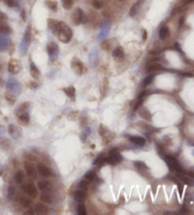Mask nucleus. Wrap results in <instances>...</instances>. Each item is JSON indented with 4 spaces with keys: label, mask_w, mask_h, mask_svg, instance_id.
I'll list each match as a JSON object with an SVG mask.
<instances>
[{
    "label": "nucleus",
    "mask_w": 194,
    "mask_h": 215,
    "mask_svg": "<svg viewBox=\"0 0 194 215\" xmlns=\"http://www.w3.org/2000/svg\"><path fill=\"white\" fill-rule=\"evenodd\" d=\"M47 22L49 30L58 37V39L62 43L67 44L71 41L73 32L66 23L54 19H48Z\"/></svg>",
    "instance_id": "nucleus-1"
},
{
    "label": "nucleus",
    "mask_w": 194,
    "mask_h": 215,
    "mask_svg": "<svg viewBox=\"0 0 194 215\" xmlns=\"http://www.w3.org/2000/svg\"><path fill=\"white\" fill-rule=\"evenodd\" d=\"M30 40H31V27H30V25L29 24L27 29H26L25 33H24L23 39H22V41L20 43V52H21V54L23 56L27 54L28 48L30 47Z\"/></svg>",
    "instance_id": "nucleus-2"
},
{
    "label": "nucleus",
    "mask_w": 194,
    "mask_h": 215,
    "mask_svg": "<svg viewBox=\"0 0 194 215\" xmlns=\"http://www.w3.org/2000/svg\"><path fill=\"white\" fill-rule=\"evenodd\" d=\"M71 21L75 26H79L81 24L87 23V17L81 8H77L71 14Z\"/></svg>",
    "instance_id": "nucleus-3"
},
{
    "label": "nucleus",
    "mask_w": 194,
    "mask_h": 215,
    "mask_svg": "<svg viewBox=\"0 0 194 215\" xmlns=\"http://www.w3.org/2000/svg\"><path fill=\"white\" fill-rule=\"evenodd\" d=\"M110 30H111V23L107 20L103 21L101 23V26H100V30L99 32V35H98V41L102 43L104 42L107 37L109 35V32H110Z\"/></svg>",
    "instance_id": "nucleus-4"
},
{
    "label": "nucleus",
    "mask_w": 194,
    "mask_h": 215,
    "mask_svg": "<svg viewBox=\"0 0 194 215\" xmlns=\"http://www.w3.org/2000/svg\"><path fill=\"white\" fill-rule=\"evenodd\" d=\"M46 50H47V54L49 57L50 62H55L56 59L58 58L59 55V47L56 43L54 42H50L46 46Z\"/></svg>",
    "instance_id": "nucleus-5"
},
{
    "label": "nucleus",
    "mask_w": 194,
    "mask_h": 215,
    "mask_svg": "<svg viewBox=\"0 0 194 215\" xmlns=\"http://www.w3.org/2000/svg\"><path fill=\"white\" fill-rule=\"evenodd\" d=\"M164 160L166 161V163L168 164V166L170 167V169L172 171H176V172H183V169L182 167L180 166L179 162L177 161L176 158H174L173 156H166L164 157Z\"/></svg>",
    "instance_id": "nucleus-6"
},
{
    "label": "nucleus",
    "mask_w": 194,
    "mask_h": 215,
    "mask_svg": "<svg viewBox=\"0 0 194 215\" xmlns=\"http://www.w3.org/2000/svg\"><path fill=\"white\" fill-rule=\"evenodd\" d=\"M99 59V49L98 47H93L89 52V64L92 67H95Z\"/></svg>",
    "instance_id": "nucleus-7"
},
{
    "label": "nucleus",
    "mask_w": 194,
    "mask_h": 215,
    "mask_svg": "<svg viewBox=\"0 0 194 215\" xmlns=\"http://www.w3.org/2000/svg\"><path fill=\"white\" fill-rule=\"evenodd\" d=\"M122 160V156L116 149H113L110 151L109 156L106 158V162H109L110 164H115L118 162H120Z\"/></svg>",
    "instance_id": "nucleus-8"
},
{
    "label": "nucleus",
    "mask_w": 194,
    "mask_h": 215,
    "mask_svg": "<svg viewBox=\"0 0 194 215\" xmlns=\"http://www.w3.org/2000/svg\"><path fill=\"white\" fill-rule=\"evenodd\" d=\"M71 67L72 69L78 74V75H82L83 73V64L77 58H73L71 61Z\"/></svg>",
    "instance_id": "nucleus-9"
},
{
    "label": "nucleus",
    "mask_w": 194,
    "mask_h": 215,
    "mask_svg": "<svg viewBox=\"0 0 194 215\" xmlns=\"http://www.w3.org/2000/svg\"><path fill=\"white\" fill-rule=\"evenodd\" d=\"M23 189L29 196L35 198L37 196V189L32 183H27L23 186Z\"/></svg>",
    "instance_id": "nucleus-10"
},
{
    "label": "nucleus",
    "mask_w": 194,
    "mask_h": 215,
    "mask_svg": "<svg viewBox=\"0 0 194 215\" xmlns=\"http://www.w3.org/2000/svg\"><path fill=\"white\" fill-rule=\"evenodd\" d=\"M21 68V65L19 61H17L16 59H10L9 62V65H8V69L10 73L14 74L17 73Z\"/></svg>",
    "instance_id": "nucleus-11"
},
{
    "label": "nucleus",
    "mask_w": 194,
    "mask_h": 215,
    "mask_svg": "<svg viewBox=\"0 0 194 215\" xmlns=\"http://www.w3.org/2000/svg\"><path fill=\"white\" fill-rule=\"evenodd\" d=\"M37 171L42 176H44V177H49V176L52 175V172H51V170L48 167H46V165H44V164H38Z\"/></svg>",
    "instance_id": "nucleus-12"
},
{
    "label": "nucleus",
    "mask_w": 194,
    "mask_h": 215,
    "mask_svg": "<svg viewBox=\"0 0 194 215\" xmlns=\"http://www.w3.org/2000/svg\"><path fill=\"white\" fill-rule=\"evenodd\" d=\"M8 87L10 88L11 91H14L16 94H19L20 91H21V85L14 79H9V81H8Z\"/></svg>",
    "instance_id": "nucleus-13"
},
{
    "label": "nucleus",
    "mask_w": 194,
    "mask_h": 215,
    "mask_svg": "<svg viewBox=\"0 0 194 215\" xmlns=\"http://www.w3.org/2000/svg\"><path fill=\"white\" fill-rule=\"evenodd\" d=\"M25 169H26V172H27V175L29 176V177L36 178V176H37L36 168L32 163H26Z\"/></svg>",
    "instance_id": "nucleus-14"
},
{
    "label": "nucleus",
    "mask_w": 194,
    "mask_h": 215,
    "mask_svg": "<svg viewBox=\"0 0 194 215\" xmlns=\"http://www.w3.org/2000/svg\"><path fill=\"white\" fill-rule=\"evenodd\" d=\"M145 0H137L136 2L134 3V5L132 6L131 10H130V12H129V14H130V16H135L137 14V12L140 9V7L142 6V4L144 3Z\"/></svg>",
    "instance_id": "nucleus-15"
},
{
    "label": "nucleus",
    "mask_w": 194,
    "mask_h": 215,
    "mask_svg": "<svg viewBox=\"0 0 194 215\" xmlns=\"http://www.w3.org/2000/svg\"><path fill=\"white\" fill-rule=\"evenodd\" d=\"M112 55L115 59L116 60H122L125 56L124 54V50L121 47H115L114 50H113V52H112Z\"/></svg>",
    "instance_id": "nucleus-16"
},
{
    "label": "nucleus",
    "mask_w": 194,
    "mask_h": 215,
    "mask_svg": "<svg viewBox=\"0 0 194 215\" xmlns=\"http://www.w3.org/2000/svg\"><path fill=\"white\" fill-rule=\"evenodd\" d=\"M129 140H130L131 142H133L134 144L137 145V146H144L146 143V140L142 136H129Z\"/></svg>",
    "instance_id": "nucleus-17"
},
{
    "label": "nucleus",
    "mask_w": 194,
    "mask_h": 215,
    "mask_svg": "<svg viewBox=\"0 0 194 215\" xmlns=\"http://www.w3.org/2000/svg\"><path fill=\"white\" fill-rule=\"evenodd\" d=\"M10 41L9 38L5 35L0 34V50H5L8 48V47L10 46Z\"/></svg>",
    "instance_id": "nucleus-18"
},
{
    "label": "nucleus",
    "mask_w": 194,
    "mask_h": 215,
    "mask_svg": "<svg viewBox=\"0 0 194 215\" xmlns=\"http://www.w3.org/2000/svg\"><path fill=\"white\" fill-rule=\"evenodd\" d=\"M86 198V193L83 189H79V191L74 192V199L77 202H83Z\"/></svg>",
    "instance_id": "nucleus-19"
},
{
    "label": "nucleus",
    "mask_w": 194,
    "mask_h": 215,
    "mask_svg": "<svg viewBox=\"0 0 194 215\" xmlns=\"http://www.w3.org/2000/svg\"><path fill=\"white\" fill-rule=\"evenodd\" d=\"M30 75H31V77L33 79H38L39 77H40V71H39L38 67L35 66L34 63H30Z\"/></svg>",
    "instance_id": "nucleus-20"
},
{
    "label": "nucleus",
    "mask_w": 194,
    "mask_h": 215,
    "mask_svg": "<svg viewBox=\"0 0 194 215\" xmlns=\"http://www.w3.org/2000/svg\"><path fill=\"white\" fill-rule=\"evenodd\" d=\"M177 177L187 185H193L194 184V180L191 177H189V176H188V175H185L183 173H178Z\"/></svg>",
    "instance_id": "nucleus-21"
},
{
    "label": "nucleus",
    "mask_w": 194,
    "mask_h": 215,
    "mask_svg": "<svg viewBox=\"0 0 194 215\" xmlns=\"http://www.w3.org/2000/svg\"><path fill=\"white\" fill-rule=\"evenodd\" d=\"M162 69V67L157 64V63L155 62H152L150 63V64L147 65V72H152V71H156V70H160Z\"/></svg>",
    "instance_id": "nucleus-22"
},
{
    "label": "nucleus",
    "mask_w": 194,
    "mask_h": 215,
    "mask_svg": "<svg viewBox=\"0 0 194 215\" xmlns=\"http://www.w3.org/2000/svg\"><path fill=\"white\" fill-rule=\"evenodd\" d=\"M10 32H11V30H10L9 25L7 23L3 22V21L0 22V33H2V34H9Z\"/></svg>",
    "instance_id": "nucleus-23"
},
{
    "label": "nucleus",
    "mask_w": 194,
    "mask_h": 215,
    "mask_svg": "<svg viewBox=\"0 0 194 215\" xmlns=\"http://www.w3.org/2000/svg\"><path fill=\"white\" fill-rule=\"evenodd\" d=\"M37 188L39 189H41V191H47V189L50 188V184L46 180H40L37 183Z\"/></svg>",
    "instance_id": "nucleus-24"
},
{
    "label": "nucleus",
    "mask_w": 194,
    "mask_h": 215,
    "mask_svg": "<svg viewBox=\"0 0 194 215\" xmlns=\"http://www.w3.org/2000/svg\"><path fill=\"white\" fill-rule=\"evenodd\" d=\"M41 200L44 202V203L51 204L53 202V196L48 193H43L41 194Z\"/></svg>",
    "instance_id": "nucleus-25"
},
{
    "label": "nucleus",
    "mask_w": 194,
    "mask_h": 215,
    "mask_svg": "<svg viewBox=\"0 0 194 215\" xmlns=\"http://www.w3.org/2000/svg\"><path fill=\"white\" fill-rule=\"evenodd\" d=\"M46 5L49 10L53 11H56L58 9V2L56 0H46Z\"/></svg>",
    "instance_id": "nucleus-26"
},
{
    "label": "nucleus",
    "mask_w": 194,
    "mask_h": 215,
    "mask_svg": "<svg viewBox=\"0 0 194 215\" xmlns=\"http://www.w3.org/2000/svg\"><path fill=\"white\" fill-rule=\"evenodd\" d=\"M170 35V30L168 27H162L159 30V38L161 40H165Z\"/></svg>",
    "instance_id": "nucleus-27"
},
{
    "label": "nucleus",
    "mask_w": 194,
    "mask_h": 215,
    "mask_svg": "<svg viewBox=\"0 0 194 215\" xmlns=\"http://www.w3.org/2000/svg\"><path fill=\"white\" fill-rule=\"evenodd\" d=\"M24 172H22V171H17L16 172H15V174H14V180H15V182L17 183V184H21L22 182H23V180H24Z\"/></svg>",
    "instance_id": "nucleus-28"
},
{
    "label": "nucleus",
    "mask_w": 194,
    "mask_h": 215,
    "mask_svg": "<svg viewBox=\"0 0 194 215\" xmlns=\"http://www.w3.org/2000/svg\"><path fill=\"white\" fill-rule=\"evenodd\" d=\"M63 91H64V93H66L70 99H75V87L70 86V87H68V88H64Z\"/></svg>",
    "instance_id": "nucleus-29"
},
{
    "label": "nucleus",
    "mask_w": 194,
    "mask_h": 215,
    "mask_svg": "<svg viewBox=\"0 0 194 215\" xmlns=\"http://www.w3.org/2000/svg\"><path fill=\"white\" fill-rule=\"evenodd\" d=\"M35 210L36 212H39V213H46L47 211V208L44 204L39 203L35 205Z\"/></svg>",
    "instance_id": "nucleus-30"
},
{
    "label": "nucleus",
    "mask_w": 194,
    "mask_h": 215,
    "mask_svg": "<svg viewBox=\"0 0 194 215\" xmlns=\"http://www.w3.org/2000/svg\"><path fill=\"white\" fill-rule=\"evenodd\" d=\"M134 165L138 170H148V166L146 165V163L143 162V161H135Z\"/></svg>",
    "instance_id": "nucleus-31"
},
{
    "label": "nucleus",
    "mask_w": 194,
    "mask_h": 215,
    "mask_svg": "<svg viewBox=\"0 0 194 215\" xmlns=\"http://www.w3.org/2000/svg\"><path fill=\"white\" fill-rule=\"evenodd\" d=\"M20 203H21V205H22L23 207H25V208H29V207H30V206H31L32 201H31L30 199L27 198V197H24V198H22V199L20 200Z\"/></svg>",
    "instance_id": "nucleus-32"
},
{
    "label": "nucleus",
    "mask_w": 194,
    "mask_h": 215,
    "mask_svg": "<svg viewBox=\"0 0 194 215\" xmlns=\"http://www.w3.org/2000/svg\"><path fill=\"white\" fill-rule=\"evenodd\" d=\"M106 160L105 156H104V154H100L94 161V165H100V164H102L103 162H104Z\"/></svg>",
    "instance_id": "nucleus-33"
},
{
    "label": "nucleus",
    "mask_w": 194,
    "mask_h": 215,
    "mask_svg": "<svg viewBox=\"0 0 194 215\" xmlns=\"http://www.w3.org/2000/svg\"><path fill=\"white\" fill-rule=\"evenodd\" d=\"M84 178L86 180H89V181H92L96 178V173L93 172V171H88L85 174H84Z\"/></svg>",
    "instance_id": "nucleus-34"
},
{
    "label": "nucleus",
    "mask_w": 194,
    "mask_h": 215,
    "mask_svg": "<svg viewBox=\"0 0 194 215\" xmlns=\"http://www.w3.org/2000/svg\"><path fill=\"white\" fill-rule=\"evenodd\" d=\"M63 7L66 10H70L73 6V0H62Z\"/></svg>",
    "instance_id": "nucleus-35"
},
{
    "label": "nucleus",
    "mask_w": 194,
    "mask_h": 215,
    "mask_svg": "<svg viewBox=\"0 0 194 215\" xmlns=\"http://www.w3.org/2000/svg\"><path fill=\"white\" fill-rule=\"evenodd\" d=\"M77 213L79 215H85L86 214V209L83 204H80L77 208Z\"/></svg>",
    "instance_id": "nucleus-36"
},
{
    "label": "nucleus",
    "mask_w": 194,
    "mask_h": 215,
    "mask_svg": "<svg viewBox=\"0 0 194 215\" xmlns=\"http://www.w3.org/2000/svg\"><path fill=\"white\" fill-rule=\"evenodd\" d=\"M153 78H154L153 75H148L143 81V86H147V85L151 84L153 81Z\"/></svg>",
    "instance_id": "nucleus-37"
},
{
    "label": "nucleus",
    "mask_w": 194,
    "mask_h": 215,
    "mask_svg": "<svg viewBox=\"0 0 194 215\" xmlns=\"http://www.w3.org/2000/svg\"><path fill=\"white\" fill-rule=\"evenodd\" d=\"M14 193H15V189H14V187L10 186V187H9V189H8V199H9V200H11V198L14 197Z\"/></svg>",
    "instance_id": "nucleus-38"
},
{
    "label": "nucleus",
    "mask_w": 194,
    "mask_h": 215,
    "mask_svg": "<svg viewBox=\"0 0 194 215\" xmlns=\"http://www.w3.org/2000/svg\"><path fill=\"white\" fill-rule=\"evenodd\" d=\"M90 133H91V130H90L89 127H86V128L83 130V135H82V136H81V138H82L83 141H85V140H86V137L90 135Z\"/></svg>",
    "instance_id": "nucleus-39"
},
{
    "label": "nucleus",
    "mask_w": 194,
    "mask_h": 215,
    "mask_svg": "<svg viewBox=\"0 0 194 215\" xmlns=\"http://www.w3.org/2000/svg\"><path fill=\"white\" fill-rule=\"evenodd\" d=\"M9 133L12 136H15L16 134V127L14 124H10L9 125Z\"/></svg>",
    "instance_id": "nucleus-40"
},
{
    "label": "nucleus",
    "mask_w": 194,
    "mask_h": 215,
    "mask_svg": "<svg viewBox=\"0 0 194 215\" xmlns=\"http://www.w3.org/2000/svg\"><path fill=\"white\" fill-rule=\"evenodd\" d=\"M5 98H6V99L8 100L9 103H14V102H15V98L12 96V95H10V94H9V93H6L5 94Z\"/></svg>",
    "instance_id": "nucleus-41"
},
{
    "label": "nucleus",
    "mask_w": 194,
    "mask_h": 215,
    "mask_svg": "<svg viewBox=\"0 0 194 215\" xmlns=\"http://www.w3.org/2000/svg\"><path fill=\"white\" fill-rule=\"evenodd\" d=\"M93 6L96 9H101L103 6V3L100 1V0H93Z\"/></svg>",
    "instance_id": "nucleus-42"
},
{
    "label": "nucleus",
    "mask_w": 194,
    "mask_h": 215,
    "mask_svg": "<svg viewBox=\"0 0 194 215\" xmlns=\"http://www.w3.org/2000/svg\"><path fill=\"white\" fill-rule=\"evenodd\" d=\"M87 186H88V182L86 180H82L80 183H79V187L83 189V191H86L87 189Z\"/></svg>",
    "instance_id": "nucleus-43"
},
{
    "label": "nucleus",
    "mask_w": 194,
    "mask_h": 215,
    "mask_svg": "<svg viewBox=\"0 0 194 215\" xmlns=\"http://www.w3.org/2000/svg\"><path fill=\"white\" fill-rule=\"evenodd\" d=\"M4 2L7 6L12 8V7H14L15 6V1L14 0H4Z\"/></svg>",
    "instance_id": "nucleus-44"
},
{
    "label": "nucleus",
    "mask_w": 194,
    "mask_h": 215,
    "mask_svg": "<svg viewBox=\"0 0 194 215\" xmlns=\"http://www.w3.org/2000/svg\"><path fill=\"white\" fill-rule=\"evenodd\" d=\"M142 103H143V99H138V102L135 103V107H134V110H135V111H136V110H137V109L142 105Z\"/></svg>",
    "instance_id": "nucleus-45"
},
{
    "label": "nucleus",
    "mask_w": 194,
    "mask_h": 215,
    "mask_svg": "<svg viewBox=\"0 0 194 215\" xmlns=\"http://www.w3.org/2000/svg\"><path fill=\"white\" fill-rule=\"evenodd\" d=\"M21 17H22L23 21H26V20H27V18H26V11H25L24 10L21 11Z\"/></svg>",
    "instance_id": "nucleus-46"
},
{
    "label": "nucleus",
    "mask_w": 194,
    "mask_h": 215,
    "mask_svg": "<svg viewBox=\"0 0 194 215\" xmlns=\"http://www.w3.org/2000/svg\"><path fill=\"white\" fill-rule=\"evenodd\" d=\"M181 213H188V209L186 208V207H183L182 209H181V211H180Z\"/></svg>",
    "instance_id": "nucleus-47"
},
{
    "label": "nucleus",
    "mask_w": 194,
    "mask_h": 215,
    "mask_svg": "<svg viewBox=\"0 0 194 215\" xmlns=\"http://www.w3.org/2000/svg\"><path fill=\"white\" fill-rule=\"evenodd\" d=\"M146 39H147V31L144 30H143V40L145 41Z\"/></svg>",
    "instance_id": "nucleus-48"
},
{
    "label": "nucleus",
    "mask_w": 194,
    "mask_h": 215,
    "mask_svg": "<svg viewBox=\"0 0 194 215\" xmlns=\"http://www.w3.org/2000/svg\"><path fill=\"white\" fill-rule=\"evenodd\" d=\"M183 23H184V17H182L180 19V21H179V27H181L183 25Z\"/></svg>",
    "instance_id": "nucleus-49"
},
{
    "label": "nucleus",
    "mask_w": 194,
    "mask_h": 215,
    "mask_svg": "<svg viewBox=\"0 0 194 215\" xmlns=\"http://www.w3.org/2000/svg\"><path fill=\"white\" fill-rule=\"evenodd\" d=\"M191 2H194V0H184V4H188Z\"/></svg>",
    "instance_id": "nucleus-50"
},
{
    "label": "nucleus",
    "mask_w": 194,
    "mask_h": 215,
    "mask_svg": "<svg viewBox=\"0 0 194 215\" xmlns=\"http://www.w3.org/2000/svg\"><path fill=\"white\" fill-rule=\"evenodd\" d=\"M119 1H123V0H119Z\"/></svg>",
    "instance_id": "nucleus-51"
}]
</instances>
